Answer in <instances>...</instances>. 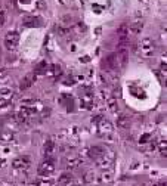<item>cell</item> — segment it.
<instances>
[{
	"label": "cell",
	"mask_w": 167,
	"mask_h": 186,
	"mask_svg": "<svg viewBox=\"0 0 167 186\" xmlns=\"http://www.w3.org/2000/svg\"><path fill=\"white\" fill-rule=\"evenodd\" d=\"M138 48L140 49V53L144 55V56H147V58H149V56H152L154 55V52H155V43L151 40V38H144L139 44H138Z\"/></svg>",
	"instance_id": "cell-1"
},
{
	"label": "cell",
	"mask_w": 167,
	"mask_h": 186,
	"mask_svg": "<svg viewBox=\"0 0 167 186\" xmlns=\"http://www.w3.org/2000/svg\"><path fill=\"white\" fill-rule=\"evenodd\" d=\"M101 65H102V69L105 73H111V71H115V69H120L118 68V62H117V55L115 53H111L109 56L102 59Z\"/></svg>",
	"instance_id": "cell-2"
},
{
	"label": "cell",
	"mask_w": 167,
	"mask_h": 186,
	"mask_svg": "<svg viewBox=\"0 0 167 186\" xmlns=\"http://www.w3.org/2000/svg\"><path fill=\"white\" fill-rule=\"evenodd\" d=\"M19 41V34L16 31H9L5 37V48L6 50H15L16 49V44Z\"/></svg>",
	"instance_id": "cell-3"
},
{
	"label": "cell",
	"mask_w": 167,
	"mask_h": 186,
	"mask_svg": "<svg viewBox=\"0 0 167 186\" xmlns=\"http://www.w3.org/2000/svg\"><path fill=\"white\" fill-rule=\"evenodd\" d=\"M80 164H81V158H80L79 155H76V154H68V155L64 158V166H65V169H68V170H74V169H77Z\"/></svg>",
	"instance_id": "cell-4"
},
{
	"label": "cell",
	"mask_w": 167,
	"mask_h": 186,
	"mask_svg": "<svg viewBox=\"0 0 167 186\" xmlns=\"http://www.w3.org/2000/svg\"><path fill=\"white\" fill-rule=\"evenodd\" d=\"M55 171V162L52 159H44L39 166V174L40 176H51Z\"/></svg>",
	"instance_id": "cell-5"
},
{
	"label": "cell",
	"mask_w": 167,
	"mask_h": 186,
	"mask_svg": "<svg viewBox=\"0 0 167 186\" xmlns=\"http://www.w3.org/2000/svg\"><path fill=\"white\" fill-rule=\"evenodd\" d=\"M36 112L33 111V109H30V108H21L18 112H16V121L18 123H25V121H28V118L30 117H33Z\"/></svg>",
	"instance_id": "cell-6"
},
{
	"label": "cell",
	"mask_w": 167,
	"mask_h": 186,
	"mask_svg": "<svg viewBox=\"0 0 167 186\" xmlns=\"http://www.w3.org/2000/svg\"><path fill=\"white\" fill-rule=\"evenodd\" d=\"M36 80H37V76H36L34 73L27 74L25 77L21 80V83H19V89H21V90H27L28 87H31V86L36 83Z\"/></svg>",
	"instance_id": "cell-7"
},
{
	"label": "cell",
	"mask_w": 167,
	"mask_h": 186,
	"mask_svg": "<svg viewBox=\"0 0 167 186\" xmlns=\"http://www.w3.org/2000/svg\"><path fill=\"white\" fill-rule=\"evenodd\" d=\"M12 167L16 169V170H27V169L30 167V158H28V157L16 158V159L12 162Z\"/></svg>",
	"instance_id": "cell-8"
},
{
	"label": "cell",
	"mask_w": 167,
	"mask_h": 186,
	"mask_svg": "<svg viewBox=\"0 0 167 186\" xmlns=\"http://www.w3.org/2000/svg\"><path fill=\"white\" fill-rule=\"evenodd\" d=\"M40 22H41V19L39 16H34V15L22 16V25H25V27H39Z\"/></svg>",
	"instance_id": "cell-9"
},
{
	"label": "cell",
	"mask_w": 167,
	"mask_h": 186,
	"mask_svg": "<svg viewBox=\"0 0 167 186\" xmlns=\"http://www.w3.org/2000/svg\"><path fill=\"white\" fill-rule=\"evenodd\" d=\"M53 152H55V142L52 141V139H47V141L44 142V146H43V155H44L46 159H51Z\"/></svg>",
	"instance_id": "cell-10"
},
{
	"label": "cell",
	"mask_w": 167,
	"mask_h": 186,
	"mask_svg": "<svg viewBox=\"0 0 167 186\" xmlns=\"http://www.w3.org/2000/svg\"><path fill=\"white\" fill-rule=\"evenodd\" d=\"M98 129H99L101 134H107V133H112L114 126H112V123H111V121L101 118V120L98 121Z\"/></svg>",
	"instance_id": "cell-11"
},
{
	"label": "cell",
	"mask_w": 167,
	"mask_h": 186,
	"mask_svg": "<svg viewBox=\"0 0 167 186\" xmlns=\"http://www.w3.org/2000/svg\"><path fill=\"white\" fill-rule=\"evenodd\" d=\"M95 161H96V166L99 169H102V170H109L111 169V164H112V159L108 158V157H105V155L99 157L98 159H95Z\"/></svg>",
	"instance_id": "cell-12"
},
{
	"label": "cell",
	"mask_w": 167,
	"mask_h": 186,
	"mask_svg": "<svg viewBox=\"0 0 167 186\" xmlns=\"http://www.w3.org/2000/svg\"><path fill=\"white\" fill-rule=\"evenodd\" d=\"M61 74H62V68H61V65H58V64L51 65L49 69L46 71V76L51 77V78H58Z\"/></svg>",
	"instance_id": "cell-13"
},
{
	"label": "cell",
	"mask_w": 167,
	"mask_h": 186,
	"mask_svg": "<svg viewBox=\"0 0 167 186\" xmlns=\"http://www.w3.org/2000/svg\"><path fill=\"white\" fill-rule=\"evenodd\" d=\"M87 155L92 158V159H98L99 157L104 155V149L101 146H92V148H87Z\"/></svg>",
	"instance_id": "cell-14"
},
{
	"label": "cell",
	"mask_w": 167,
	"mask_h": 186,
	"mask_svg": "<svg viewBox=\"0 0 167 186\" xmlns=\"http://www.w3.org/2000/svg\"><path fill=\"white\" fill-rule=\"evenodd\" d=\"M130 126V117L126 114H121L120 117L117 118V127L118 129H129Z\"/></svg>",
	"instance_id": "cell-15"
},
{
	"label": "cell",
	"mask_w": 167,
	"mask_h": 186,
	"mask_svg": "<svg viewBox=\"0 0 167 186\" xmlns=\"http://www.w3.org/2000/svg\"><path fill=\"white\" fill-rule=\"evenodd\" d=\"M142 30H144V22H140V21L133 22V24H132L130 27H127V31H130V34H133V36L140 34V33H142Z\"/></svg>",
	"instance_id": "cell-16"
},
{
	"label": "cell",
	"mask_w": 167,
	"mask_h": 186,
	"mask_svg": "<svg viewBox=\"0 0 167 186\" xmlns=\"http://www.w3.org/2000/svg\"><path fill=\"white\" fill-rule=\"evenodd\" d=\"M13 98V90L9 87H2L0 89V99H5V101H12Z\"/></svg>",
	"instance_id": "cell-17"
},
{
	"label": "cell",
	"mask_w": 167,
	"mask_h": 186,
	"mask_svg": "<svg viewBox=\"0 0 167 186\" xmlns=\"http://www.w3.org/2000/svg\"><path fill=\"white\" fill-rule=\"evenodd\" d=\"M0 141H2L3 143H9L13 141V131L11 130H3L2 133H0Z\"/></svg>",
	"instance_id": "cell-18"
},
{
	"label": "cell",
	"mask_w": 167,
	"mask_h": 186,
	"mask_svg": "<svg viewBox=\"0 0 167 186\" xmlns=\"http://www.w3.org/2000/svg\"><path fill=\"white\" fill-rule=\"evenodd\" d=\"M46 71H47V64L46 61H41L40 64H37V66L34 68V74L36 76H46Z\"/></svg>",
	"instance_id": "cell-19"
},
{
	"label": "cell",
	"mask_w": 167,
	"mask_h": 186,
	"mask_svg": "<svg viewBox=\"0 0 167 186\" xmlns=\"http://www.w3.org/2000/svg\"><path fill=\"white\" fill-rule=\"evenodd\" d=\"M107 103H108V108H109L112 112H117L118 109H120V106H118V101H117V98H114V96L108 98V99H107Z\"/></svg>",
	"instance_id": "cell-20"
},
{
	"label": "cell",
	"mask_w": 167,
	"mask_h": 186,
	"mask_svg": "<svg viewBox=\"0 0 167 186\" xmlns=\"http://www.w3.org/2000/svg\"><path fill=\"white\" fill-rule=\"evenodd\" d=\"M74 177L71 176V173H64L59 179H58V183H61V185H65V186H69V183H71V180H73Z\"/></svg>",
	"instance_id": "cell-21"
},
{
	"label": "cell",
	"mask_w": 167,
	"mask_h": 186,
	"mask_svg": "<svg viewBox=\"0 0 167 186\" xmlns=\"http://www.w3.org/2000/svg\"><path fill=\"white\" fill-rule=\"evenodd\" d=\"M36 102H37V101L33 99V98H24V99H21V105H22V108H30V109H33V106H34Z\"/></svg>",
	"instance_id": "cell-22"
},
{
	"label": "cell",
	"mask_w": 167,
	"mask_h": 186,
	"mask_svg": "<svg viewBox=\"0 0 167 186\" xmlns=\"http://www.w3.org/2000/svg\"><path fill=\"white\" fill-rule=\"evenodd\" d=\"M117 37H126L127 34H129V31H127V25L126 24H121L120 27L117 28Z\"/></svg>",
	"instance_id": "cell-23"
},
{
	"label": "cell",
	"mask_w": 167,
	"mask_h": 186,
	"mask_svg": "<svg viewBox=\"0 0 167 186\" xmlns=\"http://www.w3.org/2000/svg\"><path fill=\"white\" fill-rule=\"evenodd\" d=\"M56 30H58V34H59V36H62V37H65V36L71 34V28H69V27H58Z\"/></svg>",
	"instance_id": "cell-24"
},
{
	"label": "cell",
	"mask_w": 167,
	"mask_h": 186,
	"mask_svg": "<svg viewBox=\"0 0 167 186\" xmlns=\"http://www.w3.org/2000/svg\"><path fill=\"white\" fill-rule=\"evenodd\" d=\"M95 180V174L92 173V171H89V173H86L84 174V179H83V182L84 183H92Z\"/></svg>",
	"instance_id": "cell-25"
},
{
	"label": "cell",
	"mask_w": 167,
	"mask_h": 186,
	"mask_svg": "<svg viewBox=\"0 0 167 186\" xmlns=\"http://www.w3.org/2000/svg\"><path fill=\"white\" fill-rule=\"evenodd\" d=\"M111 179H112V174H111V171H107V173L104 171V173H102V177H101V180H102V182H109Z\"/></svg>",
	"instance_id": "cell-26"
},
{
	"label": "cell",
	"mask_w": 167,
	"mask_h": 186,
	"mask_svg": "<svg viewBox=\"0 0 167 186\" xmlns=\"http://www.w3.org/2000/svg\"><path fill=\"white\" fill-rule=\"evenodd\" d=\"M5 19H6V10H0V27L5 25Z\"/></svg>",
	"instance_id": "cell-27"
},
{
	"label": "cell",
	"mask_w": 167,
	"mask_h": 186,
	"mask_svg": "<svg viewBox=\"0 0 167 186\" xmlns=\"http://www.w3.org/2000/svg\"><path fill=\"white\" fill-rule=\"evenodd\" d=\"M8 74H9V69L8 68H0V78L8 77Z\"/></svg>",
	"instance_id": "cell-28"
},
{
	"label": "cell",
	"mask_w": 167,
	"mask_h": 186,
	"mask_svg": "<svg viewBox=\"0 0 167 186\" xmlns=\"http://www.w3.org/2000/svg\"><path fill=\"white\" fill-rule=\"evenodd\" d=\"M36 186H52L51 182H46V180H37L36 182Z\"/></svg>",
	"instance_id": "cell-29"
},
{
	"label": "cell",
	"mask_w": 167,
	"mask_h": 186,
	"mask_svg": "<svg viewBox=\"0 0 167 186\" xmlns=\"http://www.w3.org/2000/svg\"><path fill=\"white\" fill-rule=\"evenodd\" d=\"M11 105V101H5V99H0V108H8Z\"/></svg>",
	"instance_id": "cell-30"
},
{
	"label": "cell",
	"mask_w": 167,
	"mask_h": 186,
	"mask_svg": "<svg viewBox=\"0 0 167 186\" xmlns=\"http://www.w3.org/2000/svg\"><path fill=\"white\" fill-rule=\"evenodd\" d=\"M149 137H151V134H149V133H147V134H144V136L140 137V141H139V142H140V143H147Z\"/></svg>",
	"instance_id": "cell-31"
},
{
	"label": "cell",
	"mask_w": 167,
	"mask_h": 186,
	"mask_svg": "<svg viewBox=\"0 0 167 186\" xmlns=\"http://www.w3.org/2000/svg\"><path fill=\"white\" fill-rule=\"evenodd\" d=\"M157 145H158V148H160V152L166 151V141H160Z\"/></svg>",
	"instance_id": "cell-32"
},
{
	"label": "cell",
	"mask_w": 167,
	"mask_h": 186,
	"mask_svg": "<svg viewBox=\"0 0 167 186\" xmlns=\"http://www.w3.org/2000/svg\"><path fill=\"white\" fill-rule=\"evenodd\" d=\"M77 28H79V31H83V33L87 30V28H86V25L83 24V22H79V24H77Z\"/></svg>",
	"instance_id": "cell-33"
},
{
	"label": "cell",
	"mask_w": 167,
	"mask_h": 186,
	"mask_svg": "<svg viewBox=\"0 0 167 186\" xmlns=\"http://www.w3.org/2000/svg\"><path fill=\"white\" fill-rule=\"evenodd\" d=\"M37 8H40V9H44L46 8V5H44L43 0H39V2H37Z\"/></svg>",
	"instance_id": "cell-34"
},
{
	"label": "cell",
	"mask_w": 167,
	"mask_h": 186,
	"mask_svg": "<svg viewBox=\"0 0 167 186\" xmlns=\"http://www.w3.org/2000/svg\"><path fill=\"white\" fill-rule=\"evenodd\" d=\"M155 149H157V143L154 142V143H151V145H149V152H154Z\"/></svg>",
	"instance_id": "cell-35"
},
{
	"label": "cell",
	"mask_w": 167,
	"mask_h": 186,
	"mask_svg": "<svg viewBox=\"0 0 167 186\" xmlns=\"http://www.w3.org/2000/svg\"><path fill=\"white\" fill-rule=\"evenodd\" d=\"M80 61H81V62H89L90 58H89V56H83V58H80Z\"/></svg>",
	"instance_id": "cell-36"
},
{
	"label": "cell",
	"mask_w": 167,
	"mask_h": 186,
	"mask_svg": "<svg viewBox=\"0 0 167 186\" xmlns=\"http://www.w3.org/2000/svg\"><path fill=\"white\" fill-rule=\"evenodd\" d=\"M154 186H166V182H164V183H157V185H154Z\"/></svg>",
	"instance_id": "cell-37"
},
{
	"label": "cell",
	"mask_w": 167,
	"mask_h": 186,
	"mask_svg": "<svg viewBox=\"0 0 167 186\" xmlns=\"http://www.w3.org/2000/svg\"><path fill=\"white\" fill-rule=\"evenodd\" d=\"M58 186H65V185H61V183H58Z\"/></svg>",
	"instance_id": "cell-38"
}]
</instances>
